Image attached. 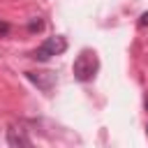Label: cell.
Instances as JSON below:
<instances>
[{
	"mask_svg": "<svg viewBox=\"0 0 148 148\" xmlns=\"http://www.w3.org/2000/svg\"><path fill=\"white\" fill-rule=\"evenodd\" d=\"M139 25L143 28V25H148V12L146 14H141V18H139Z\"/></svg>",
	"mask_w": 148,
	"mask_h": 148,
	"instance_id": "52a82bcc",
	"label": "cell"
},
{
	"mask_svg": "<svg viewBox=\"0 0 148 148\" xmlns=\"http://www.w3.org/2000/svg\"><path fill=\"white\" fill-rule=\"evenodd\" d=\"M65 51H67V39L60 37V35H56V37H46V39L32 51L30 58H35V60H39V62H46V60H51L53 56H60V53H65Z\"/></svg>",
	"mask_w": 148,
	"mask_h": 148,
	"instance_id": "7a4b0ae2",
	"label": "cell"
},
{
	"mask_svg": "<svg viewBox=\"0 0 148 148\" xmlns=\"http://www.w3.org/2000/svg\"><path fill=\"white\" fill-rule=\"evenodd\" d=\"M97 69H99V58H97V53H95V51H90V49H83V51L76 56L74 65H72L74 79H76V81H81V83L92 81V79H95V74H97Z\"/></svg>",
	"mask_w": 148,
	"mask_h": 148,
	"instance_id": "6da1fadb",
	"label": "cell"
},
{
	"mask_svg": "<svg viewBox=\"0 0 148 148\" xmlns=\"http://www.w3.org/2000/svg\"><path fill=\"white\" fill-rule=\"evenodd\" d=\"M146 109H148V99H146Z\"/></svg>",
	"mask_w": 148,
	"mask_h": 148,
	"instance_id": "ba28073f",
	"label": "cell"
},
{
	"mask_svg": "<svg viewBox=\"0 0 148 148\" xmlns=\"http://www.w3.org/2000/svg\"><path fill=\"white\" fill-rule=\"evenodd\" d=\"M7 143H9L12 148H18V146L30 148V146H32V139H30L23 130H18V127H9V130H7Z\"/></svg>",
	"mask_w": 148,
	"mask_h": 148,
	"instance_id": "277c9868",
	"label": "cell"
},
{
	"mask_svg": "<svg viewBox=\"0 0 148 148\" xmlns=\"http://www.w3.org/2000/svg\"><path fill=\"white\" fill-rule=\"evenodd\" d=\"M25 76H28V81L30 83H35L42 92H51L53 88H56V72H25Z\"/></svg>",
	"mask_w": 148,
	"mask_h": 148,
	"instance_id": "3957f363",
	"label": "cell"
},
{
	"mask_svg": "<svg viewBox=\"0 0 148 148\" xmlns=\"http://www.w3.org/2000/svg\"><path fill=\"white\" fill-rule=\"evenodd\" d=\"M42 28H44V21H32V23H30V30H32V32H35V30H42Z\"/></svg>",
	"mask_w": 148,
	"mask_h": 148,
	"instance_id": "5b68a950",
	"label": "cell"
},
{
	"mask_svg": "<svg viewBox=\"0 0 148 148\" xmlns=\"http://www.w3.org/2000/svg\"><path fill=\"white\" fill-rule=\"evenodd\" d=\"M7 32H9V23L0 21V35H7Z\"/></svg>",
	"mask_w": 148,
	"mask_h": 148,
	"instance_id": "8992f818",
	"label": "cell"
}]
</instances>
